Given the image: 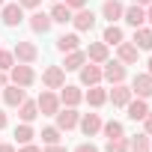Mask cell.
<instances>
[{
	"instance_id": "cell-45",
	"label": "cell",
	"mask_w": 152,
	"mask_h": 152,
	"mask_svg": "<svg viewBox=\"0 0 152 152\" xmlns=\"http://www.w3.org/2000/svg\"><path fill=\"white\" fill-rule=\"evenodd\" d=\"M149 75H152V57H149Z\"/></svg>"
},
{
	"instance_id": "cell-28",
	"label": "cell",
	"mask_w": 152,
	"mask_h": 152,
	"mask_svg": "<svg viewBox=\"0 0 152 152\" xmlns=\"http://www.w3.org/2000/svg\"><path fill=\"white\" fill-rule=\"evenodd\" d=\"M33 137H36V134H33L30 122H24V125H18V128H15V140H18L21 146H24V143H33Z\"/></svg>"
},
{
	"instance_id": "cell-3",
	"label": "cell",
	"mask_w": 152,
	"mask_h": 152,
	"mask_svg": "<svg viewBox=\"0 0 152 152\" xmlns=\"http://www.w3.org/2000/svg\"><path fill=\"white\" fill-rule=\"evenodd\" d=\"M131 93H137V99H149L152 96V75H134L131 81Z\"/></svg>"
},
{
	"instance_id": "cell-38",
	"label": "cell",
	"mask_w": 152,
	"mask_h": 152,
	"mask_svg": "<svg viewBox=\"0 0 152 152\" xmlns=\"http://www.w3.org/2000/svg\"><path fill=\"white\" fill-rule=\"evenodd\" d=\"M18 152H42V149H39V146H33V143H24Z\"/></svg>"
},
{
	"instance_id": "cell-27",
	"label": "cell",
	"mask_w": 152,
	"mask_h": 152,
	"mask_svg": "<svg viewBox=\"0 0 152 152\" xmlns=\"http://www.w3.org/2000/svg\"><path fill=\"white\" fill-rule=\"evenodd\" d=\"M87 102H90L93 107H102V104L107 102V93H104L102 87H90V93H87Z\"/></svg>"
},
{
	"instance_id": "cell-25",
	"label": "cell",
	"mask_w": 152,
	"mask_h": 152,
	"mask_svg": "<svg viewBox=\"0 0 152 152\" xmlns=\"http://www.w3.org/2000/svg\"><path fill=\"white\" fill-rule=\"evenodd\" d=\"M128 149H131V152H152V149H149V134H134V137L128 140Z\"/></svg>"
},
{
	"instance_id": "cell-9",
	"label": "cell",
	"mask_w": 152,
	"mask_h": 152,
	"mask_svg": "<svg viewBox=\"0 0 152 152\" xmlns=\"http://www.w3.org/2000/svg\"><path fill=\"white\" fill-rule=\"evenodd\" d=\"M3 102H6L9 107H18V104L24 102V87H18V84H6V87H3Z\"/></svg>"
},
{
	"instance_id": "cell-2",
	"label": "cell",
	"mask_w": 152,
	"mask_h": 152,
	"mask_svg": "<svg viewBox=\"0 0 152 152\" xmlns=\"http://www.w3.org/2000/svg\"><path fill=\"white\" fill-rule=\"evenodd\" d=\"M42 81H45L48 90H60V87L66 84V72H63V66H51V69H45Z\"/></svg>"
},
{
	"instance_id": "cell-16",
	"label": "cell",
	"mask_w": 152,
	"mask_h": 152,
	"mask_svg": "<svg viewBox=\"0 0 152 152\" xmlns=\"http://www.w3.org/2000/svg\"><path fill=\"white\" fill-rule=\"evenodd\" d=\"M125 107H128V119H134V122H137V119H143V116L149 113V104H146V99H134V102H128Z\"/></svg>"
},
{
	"instance_id": "cell-13",
	"label": "cell",
	"mask_w": 152,
	"mask_h": 152,
	"mask_svg": "<svg viewBox=\"0 0 152 152\" xmlns=\"http://www.w3.org/2000/svg\"><path fill=\"white\" fill-rule=\"evenodd\" d=\"M99 81H102V69H99V66H93V63H90V66L84 63V66H81V84L96 87Z\"/></svg>"
},
{
	"instance_id": "cell-44",
	"label": "cell",
	"mask_w": 152,
	"mask_h": 152,
	"mask_svg": "<svg viewBox=\"0 0 152 152\" xmlns=\"http://www.w3.org/2000/svg\"><path fill=\"white\" fill-rule=\"evenodd\" d=\"M134 3H137V6H149V3H152V0H134Z\"/></svg>"
},
{
	"instance_id": "cell-43",
	"label": "cell",
	"mask_w": 152,
	"mask_h": 152,
	"mask_svg": "<svg viewBox=\"0 0 152 152\" xmlns=\"http://www.w3.org/2000/svg\"><path fill=\"white\" fill-rule=\"evenodd\" d=\"M146 21L152 24V3H149V9H146Z\"/></svg>"
},
{
	"instance_id": "cell-47",
	"label": "cell",
	"mask_w": 152,
	"mask_h": 152,
	"mask_svg": "<svg viewBox=\"0 0 152 152\" xmlns=\"http://www.w3.org/2000/svg\"><path fill=\"white\" fill-rule=\"evenodd\" d=\"M149 149H152V143H149Z\"/></svg>"
},
{
	"instance_id": "cell-18",
	"label": "cell",
	"mask_w": 152,
	"mask_h": 152,
	"mask_svg": "<svg viewBox=\"0 0 152 152\" xmlns=\"http://www.w3.org/2000/svg\"><path fill=\"white\" fill-rule=\"evenodd\" d=\"M51 15H45V12H36V15H30V27H33V33H48L51 30Z\"/></svg>"
},
{
	"instance_id": "cell-23",
	"label": "cell",
	"mask_w": 152,
	"mask_h": 152,
	"mask_svg": "<svg viewBox=\"0 0 152 152\" xmlns=\"http://www.w3.org/2000/svg\"><path fill=\"white\" fill-rule=\"evenodd\" d=\"M51 21H57V24L72 21V9H69L66 3H54V9H51Z\"/></svg>"
},
{
	"instance_id": "cell-40",
	"label": "cell",
	"mask_w": 152,
	"mask_h": 152,
	"mask_svg": "<svg viewBox=\"0 0 152 152\" xmlns=\"http://www.w3.org/2000/svg\"><path fill=\"white\" fill-rule=\"evenodd\" d=\"M45 152H66V149H63V146H57V143H54V146H48V149H45Z\"/></svg>"
},
{
	"instance_id": "cell-29",
	"label": "cell",
	"mask_w": 152,
	"mask_h": 152,
	"mask_svg": "<svg viewBox=\"0 0 152 152\" xmlns=\"http://www.w3.org/2000/svg\"><path fill=\"white\" fill-rule=\"evenodd\" d=\"M102 42H104V45H119V42H122V30H119L116 24H110V27L104 30V39H102Z\"/></svg>"
},
{
	"instance_id": "cell-42",
	"label": "cell",
	"mask_w": 152,
	"mask_h": 152,
	"mask_svg": "<svg viewBox=\"0 0 152 152\" xmlns=\"http://www.w3.org/2000/svg\"><path fill=\"white\" fill-rule=\"evenodd\" d=\"M0 128H6V113L0 110Z\"/></svg>"
},
{
	"instance_id": "cell-5",
	"label": "cell",
	"mask_w": 152,
	"mask_h": 152,
	"mask_svg": "<svg viewBox=\"0 0 152 152\" xmlns=\"http://www.w3.org/2000/svg\"><path fill=\"white\" fill-rule=\"evenodd\" d=\"M21 21H24V6H21V3L3 6V24H6V27H18Z\"/></svg>"
},
{
	"instance_id": "cell-24",
	"label": "cell",
	"mask_w": 152,
	"mask_h": 152,
	"mask_svg": "<svg viewBox=\"0 0 152 152\" xmlns=\"http://www.w3.org/2000/svg\"><path fill=\"white\" fill-rule=\"evenodd\" d=\"M18 107H21V113H18V116H21L24 122H33V119L39 116V104H36V102H27V99H24Z\"/></svg>"
},
{
	"instance_id": "cell-1",
	"label": "cell",
	"mask_w": 152,
	"mask_h": 152,
	"mask_svg": "<svg viewBox=\"0 0 152 152\" xmlns=\"http://www.w3.org/2000/svg\"><path fill=\"white\" fill-rule=\"evenodd\" d=\"M33 69H30V63H18V66H12V84H18V87H30L33 84Z\"/></svg>"
},
{
	"instance_id": "cell-11",
	"label": "cell",
	"mask_w": 152,
	"mask_h": 152,
	"mask_svg": "<svg viewBox=\"0 0 152 152\" xmlns=\"http://www.w3.org/2000/svg\"><path fill=\"white\" fill-rule=\"evenodd\" d=\"M122 18H125L131 27H143V24H146V9L134 3V6H128V9L122 12Z\"/></svg>"
},
{
	"instance_id": "cell-41",
	"label": "cell",
	"mask_w": 152,
	"mask_h": 152,
	"mask_svg": "<svg viewBox=\"0 0 152 152\" xmlns=\"http://www.w3.org/2000/svg\"><path fill=\"white\" fill-rule=\"evenodd\" d=\"M9 84V78H6V72H0V87H6Z\"/></svg>"
},
{
	"instance_id": "cell-48",
	"label": "cell",
	"mask_w": 152,
	"mask_h": 152,
	"mask_svg": "<svg viewBox=\"0 0 152 152\" xmlns=\"http://www.w3.org/2000/svg\"><path fill=\"white\" fill-rule=\"evenodd\" d=\"M54 3H57V0H54Z\"/></svg>"
},
{
	"instance_id": "cell-26",
	"label": "cell",
	"mask_w": 152,
	"mask_h": 152,
	"mask_svg": "<svg viewBox=\"0 0 152 152\" xmlns=\"http://www.w3.org/2000/svg\"><path fill=\"white\" fill-rule=\"evenodd\" d=\"M119 60L122 63H137V48L131 42H119Z\"/></svg>"
},
{
	"instance_id": "cell-32",
	"label": "cell",
	"mask_w": 152,
	"mask_h": 152,
	"mask_svg": "<svg viewBox=\"0 0 152 152\" xmlns=\"http://www.w3.org/2000/svg\"><path fill=\"white\" fill-rule=\"evenodd\" d=\"M42 143H45V146L60 143V128H42Z\"/></svg>"
},
{
	"instance_id": "cell-34",
	"label": "cell",
	"mask_w": 152,
	"mask_h": 152,
	"mask_svg": "<svg viewBox=\"0 0 152 152\" xmlns=\"http://www.w3.org/2000/svg\"><path fill=\"white\" fill-rule=\"evenodd\" d=\"M143 128H146V134L152 137V110H149V113L143 116Z\"/></svg>"
},
{
	"instance_id": "cell-14",
	"label": "cell",
	"mask_w": 152,
	"mask_h": 152,
	"mask_svg": "<svg viewBox=\"0 0 152 152\" xmlns=\"http://www.w3.org/2000/svg\"><path fill=\"white\" fill-rule=\"evenodd\" d=\"M134 48L137 51H149L152 48V30L149 27H134Z\"/></svg>"
},
{
	"instance_id": "cell-8",
	"label": "cell",
	"mask_w": 152,
	"mask_h": 152,
	"mask_svg": "<svg viewBox=\"0 0 152 152\" xmlns=\"http://www.w3.org/2000/svg\"><path fill=\"white\" fill-rule=\"evenodd\" d=\"M102 78H107L110 84H122V81H125V66H122V63H104Z\"/></svg>"
},
{
	"instance_id": "cell-20",
	"label": "cell",
	"mask_w": 152,
	"mask_h": 152,
	"mask_svg": "<svg viewBox=\"0 0 152 152\" xmlns=\"http://www.w3.org/2000/svg\"><path fill=\"white\" fill-rule=\"evenodd\" d=\"M84 63H87V51H69L63 69H66V72H75V69H81Z\"/></svg>"
},
{
	"instance_id": "cell-30",
	"label": "cell",
	"mask_w": 152,
	"mask_h": 152,
	"mask_svg": "<svg viewBox=\"0 0 152 152\" xmlns=\"http://www.w3.org/2000/svg\"><path fill=\"white\" fill-rule=\"evenodd\" d=\"M104 152H128V140L125 137H110L107 146H104Z\"/></svg>"
},
{
	"instance_id": "cell-4",
	"label": "cell",
	"mask_w": 152,
	"mask_h": 152,
	"mask_svg": "<svg viewBox=\"0 0 152 152\" xmlns=\"http://www.w3.org/2000/svg\"><path fill=\"white\" fill-rule=\"evenodd\" d=\"M36 104H39V110H42L45 116H57V110H60V96H54V93H48V90H45V93L39 96V102H36Z\"/></svg>"
},
{
	"instance_id": "cell-7",
	"label": "cell",
	"mask_w": 152,
	"mask_h": 152,
	"mask_svg": "<svg viewBox=\"0 0 152 152\" xmlns=\"http://www.w3.org/2000/svg\"><path fill=\"white\" fill-rule=\"evenodd\" d=\"M78 110H75V107H66V110H57V128L60 131H69V128H75V125H78Z\"/></svg>"
},
{
	"instance_id": "cell-17",
	"label": "cell",
	"mask_w": 152,
	"mask_h": 152,
	"mask_svg": "<svg viewBox=\"0 0 152 152\" xmlns=\"http://www.w3.org/2000/svg\"><path fill=\"white\" fill-rule=\"evenodd\" d=\"M122 12H125V9H122L119 0H104V6H102V15H104L110 24H113L116 18H122Z\"/></svg>"
},
{
	"instance_id": "cell-33",
	"label": "cell",
	"mask_w": 152,
	"mask_h": 152,
	"mask_svg": "<svg viewBox=\"0 0 152 152\" xmlns=\"http://www.w3.org/2000/svg\"><path fill=\"white\" fill-rule=\"evenodd\" d=\"M15 66V57H12V51H0V72H9Z\"/></svg>"
},
{
	"instance_id": "cell-39",
	"label": "cell",
	"mask_w": 152,
	"mask_h": 152,
	"mask_svg": "<svg viewBox=\"0 0 152 152\" xmlns=\"http://www.w3.org/2000/svg\"><path fill=\"white\" fill-rule=\"evenodd\" d=\"M0 152H15V146L12 143H0Z\"/></svg>"
},
{
	"instance_id": "cell-6",
	"label": "cell",
	"mask_w": 152,
	"mask_h": 152,
	"mask_svg": "<svg viewBox=\"0 0 152 152\" xmlns=\"http://www.w3.org/2000/svg\"><path fill=\"white\" fill-rule=\"evenodd\" d=\"M12 57H15L18 63H33V60L39 57V51H36V45H33V42H18V45H15V51H12Z\"/></svg>"
},
{
	"instance_id": "cell-31",
	"label": "cell",
	"mask_w": 152,
	"mask_h": 152,
	"mask_svg": "<svg viewBox=\"0 0 152 152\" xmlns=\"http://www.w3.org/2000/svg\"><path fill=\"white\" fill-rule=\"evenodd\" d=\"M102 128H104V134H107V140H110V137H122V122H116V119H110V122H104Z\"/></svg>"
},
{
	"instance_id": "cell-10",
	"label": "cell",
	"mask_w": 152,
	"mask_h": 152,
	"mask_svg": "<svg viewBox=\"0 0 152 152\" xmlns=\"http://www.w3.org/2000/svg\"><path fill=\"white\" fill-rule=\"evenodd\" d=\"M131 96H134V93H131L125 84H113V90H110V96H107V99H110L116 107H125V104L131 102Z\"/></svg>"
},
{
	"instance_id": "cell-37",
	"label": "cell",
	"mask_w": 152,
	"mask_h": 152,
	"mask_svg": "<svg viewBox=\"0 0 152 152\" xmlns=\"http://www.w3.org/2000/svg\"><path fill=\"white\" fill-rule=\"evenodd\" d=\"M18 3H21L24 9H33V6H39V3H42V0H18Z\"/></svg>"
},
{
	"instance_id": "cell-36",
	"label": "cell",
	"mask_w": 152,
	"mask_h": 152,
	"mask_svg": "<svg viewBox=\"0 0 152 152\" xmlns=\"http://www.w3.org/2000/svg\"><path fill=\"white\" fill-rule=\"evenodd\" d=\"M75 152H99V149H96L93 143H81V146H78V149H75Z\"/></svg>"
},
{
	"instance_id": "cell-21",
	"label": "cell",
	"mask_w": 152,
	"mask_h": 152,
	"mask_svg": "<svg viewBox=\"0 0 152 152\" xmlns=\"http://www.w3.org/2000/svg\"><path fill=\"white\" fill-rule=\"evenodd\" d=\"M81 99H84V93H81L78 87H63V93H60V102H63V104H69V107H75Z\"/></svg>"
},
{
	"instance_id": "cell-46",
	"label": "cell",
	"mask_w": 152,
	"mask_h": 152,
	"mask_svg": "<svg viewBox=\"0 0 152 152\" xmlns=\"http://www.w3.org/2000/svg\"><path fill=\"white\" fill-rule=\"evenodd\" d=\"M0 6H3V0H0Z\"/></svg>"
},
{
	"instance_id": "cell-12",
	"label": "cell",
	"mask_w": 152,
	"mask_h": 152,
	"mask_svg": "<svg viewBox=\"0 0 152 152\" xmlns=\"http://www.w3.org/2000/svg\"><path fill=\"white\" fill-rule=\"evenodd\" d=\"M78 122H81V131H84L87 137H93V134L102 128V116H99V113H84Z\"/></svg>"
},
{
	"instance_id": "cell-15",
	"label": "cell",
	"mask_w": 152,
	"mask_h": 152,
	"mask_svg": "<svg viewBox=\"0 0 152 152\" xmlns=\"http://www.w3.org/2000/svg\"><path fill=\"white\" fill-rule=\"evenodd\" d=\"M72 21H75L78 30H93L96 27V15L90 9H78V15H72Z\"/></svg>"
},
{
	"instance_id": "cell-22",
	"label": "cell",
	"mask_w": 152,
	"mask_h": 152,
	"mask_svg": "<svg viewBox=\"0 0 152 152\" xmlns=\"http://www.w3.org/2000/svg\"><path fill=\"white\" fill-rule=\"evenodd\" d=\"M87 60H93V63H107V45H104V42H96V45H90V51H87Z\"/></svg>"
},
{
	"instance_id": "cell-19",
	"label": "cell",
	"mask_w": 152,
	"mask_h": 152,
	"mask_svg": "<svg viewBox=\"0 0 152 152\" xmlns=\"http://www.w3.org/2000/svg\"><path fill=\"white\" fill-rule=\"evenodd\" d=\"M78 45H81L78 33H63V36L57 39V48H60L63 54H69V51H78Z\"/></svg>"
},
{
	"instance_id": "cell-35",
	"label": "cell",
	"mask_w": 152,
	"mask_h": 152,
	"mask_svg": "<svg viewBox=\"0 0 152 152\" xmlns=\"http://www.w3.org/2000/svg\"><path fill=\"white\" fill-rule=\"evenodd\" d=\"M84 3H87V0H66L69 9H84Z\"/></svg>"
}]
</instances>
